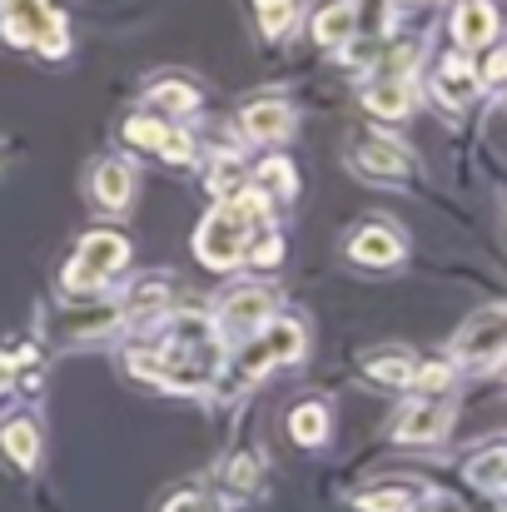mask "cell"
<instances>
[{
  "label": "cell",
  "mask_w": 507,
  "mask_h": 512,
  "mask_svg": "<svg viewBox=\"0 0 507 512\" xmlns=\"http://www.w3.org/2000/svg\"><path fill=\"white\" fill-rule=\"evenodd\" d=\"M224 363V334L204 314H179L155 348L130 353V373L160 383L169 393H204Z\"/></svg>",
  "instance_id": "6da1fadb"
},
{
  "label": "cell",
  "mask_w": 507,
  "mask_h": 512,
  "mask_svg": "<svg viewBox=\"0 0 507 512\" xmlns=\"http://www.w3.org/2000/svg\"><path fill=\"white\" fill-rule=\"evenodd\" d=\"M264 214H269V199L259 189H239V194L219 199L209 209V219L199 224V239H194L199 259L209 269H219V274L234 269V264H244V249H249L254 229L264 224Z\"/></svg>",
  "instance_id": "7a4b0ae2"
},
{
  "label": "cell",
  "mask_w": 507,
  "mask_h": 512,
  "mask_svg": "<svg viewBox=\"0 0 507 512\" xmlns=\"http://www.w3.org/2000/svg\"><path fill=\"white\" fill-rule=\"evenodd\" d=\"M0 25L10 45H35L45 55H65L70 35L65 20L50 10V0H0Z\"/></svg>",
  "instance_id": "3957f363"
},
{
  "label": "cell",
  "mask_w": 507,
  "mask_h": 512,
  "mask_svg": "<svg viewBox=\"0 0 507 512\" xmlns=\"http://www.w3.org/2000/svg\"><path fill=\"white\" fill-rule=\"evenodd\" d=\"M125 259H130V244H125L115 229H95V234L80 239L75 259L65 264V289H70V294H90V289H100L115 269H125Z\"/></svg>",
  "instance_id": "277c9868"
},
{
  "label": "cell",
  "mask_w": 507,
  "mask_h": 512,
  "mask_svg": "<svg viewBox=\"0 0 507 512\" xmlns=\"http://www.w3.org/2000/svg\"><path fill=\"white\" fill-rule=\"evenodd\" d=\"M503 348H507V314L503 309H483V314H473V319L458 329L453 358H463L468 368H498Z\"/></svg>",
  "instance_id": "5b68a950"
},
{
  "label": "cell",
  "mask_w": 507,
  "mask_h": 512,
  "mask_svg": "<svg viewBox=\"0 0 507 512\" xmlns=\"http://www.w3.org/2000/svg\"><path fill=\"white\" fill-rule=\"evenodd\" d=\"M269 314H274V294H269L264 284H239V289H229V294L219 299V324H214V329L244 339V334L264 329Z\"/></svg>",
  "instance_id": "8992f818"
},
{
  "label": "cell",
  "mask_w": 507,
  "mask_h": 512,
  "mask_svg": "<svg viewBox=\"0 0 507 512\" xmlns=\"http://www.w3.org/2000/svg\"><path fill=\"white\" fill-rule=\"evenodd\" d=\"M304 353V329L294 319H269L259 339L244 348V373H264L269 363H294Z\"/></svg>",
  "instance_id": "52a82bcc"
},
{
  "label": "cell",
  "mask_w": 507,
  "mask_h": 512,
  "mask_svg": "<svg viewBox=\"0 0 507 512\" xmlns=\"http://www.w3.org/2000/svg\"><path fill=\"white\" fill-rule=\"evenodd\" d=\"M453 418V403L443 393H428L423 403H413L403 418H398V443H438L443 428Z\"/></svg>",
  "instance_id": "ba28073f"
},
{
  "label": "cell",
  "mask_w": 507,
  "mask_h": 512,
  "mask_svg": "<svg viewBox=\"0 0 507 512\" xmlns=\"http://www.w3.org/2000/svg\"><path fill=\"white\" fill-rule=\"evenodd\" d=\"M239 130H244L249 140H259V145H279V140L294 135V110H289L284 100H254V105L239 115Z\"/></svg>",
  "instance_id": "9c48e42d"
},
{
  "label": "cell",
  "mask_w": 507,
  "mask_h": 512,
  "mask_svg": "<svg viewBox=\"0 0 507 512\" xmlns=\"http://www.w3.org/2000/svg\"><path fill=\"white\" fill-rule=\"evenodd\" d=\"M353 170L368 174V179H398V174H408V150L393 145L388 135H368L353 155Z\"/></svg>",
  "instance_id": "30bf717a"
},
{
  "label": "cell",
  "mask_w": 507,
  "mask_h": 512,
  "mask_svg": "<svg viewBox=\"0 0 507 512\" xmlns=\"http://www.w3.org/2000/svg\"><path fill=\"white\" fill-rule=\"evenodd\" d=\"M453 35L463 50H478V45H493L498 35V10L488 0H463L458 15H453Z\"/></svg>",
  "instance_id": "8fae6325"
},
{
  "label": "cell",
  "mask_w": 507,
  "mask_h": 512,
  "mask_svg": "<svg viewBox=\"0 0 507 512\" xmlns=\"http://www.w3.org/2000/svg\"><path fill=\"white\" fill-rule=\"evenodd\" d=\"M90 189H95V204L100 209H125L130 194H135V170L125 160H105L100 170L90 174Z\"/></svg>",
  "instance_id": "7c38bea8"
},
{
  "label": "cell",
  "mask_w": 507,
  "mask_h": 512,
  "mask_svg": "<svg viewBox=\"0 0 507 512\" xmlns=\"http://www.w3.org/2000/svg\"><path fill=\"white\" fill-rule=\"evenodd\" d=\"M433 90H438V100H443V105L463 110V105L478 95V70H473L463 55H453V60H443V65H438V80H433Z\"/></svg>",
  "instance_id": "4fadbf2b"
},
{
  "label": "cell",
  "mask_w": 507,
  "mask_h": 512,
  "mask_svg": "<svg viewBox=\"0 0 507 512\" xmlns=\"http://www.w3.org/2000/svg\"><path fill=\"white\" fill-rule=\"evenodd\" d=\"M348 254L358 259V264H398V254H403V239L388 229V224H368V229H358L353 234V244H348Z\"/></svg>",
  "instance_id": "5bb4252c"
},
{
  "label": "cell",
  "mask_w": 507,
  "mask_h": 512,
  "mask_svg": "<svg viewBox=\"0 0 507 512\" xmlns=\"http://www.w3.org/2000/svg\"><path fill=\"white\" fill-rule=\"evenodd\" d=\"M413 368H418L413 353L398 348V343H393V348H368V353H363V373L378 378V383H393V388H408V383H413Z\"/></svg>",
  "instance_id": "9a60e30c"
},
{
  "label": "cell",
  "mask_w": 507,
  "mask_h": 512,
  "mask_svg": "<svg viewBox=\"0 0 507 512\" xmlns=\"http://www.w3.org/2000/svg\"><path fill=\"white\" fill-rule=\"evenodd\" d=\"M408 100H413L408 75H383L378 85H368V110L378 120H403L408 115Z\"/></svg>",
  "instance_id": "2e32d148"
},
{
  "label": "cell",
  "mask_w": 507,
  "mask_h": 512,
  "mask_svg": "<svg viewBox=\"0 0 507 512\" xmlns=\"http://www.w3.org/2000/svg\"><path fill=\"white\" fill-rule=\"evenodd\" d=\"M0 448L10 453V463L15 468H35V458H40V428L30 423V418H10L5 428H0Z\"/></svg>",
  "instance_id": "e0dca14e"
},
{
  "label": "cell",
  "mask_w": 507,
  "mask_h": 512,
  "mask_svg": "<svg viewBox=\"0 0 507 512\" xmlns=\"http://www.w3.org/2000/svg\"><path fill=\"white\" fill-rule=\"evenodd\" d=\"M169 304V284L165 279H145V284H135V294L125 299V319H160Z\"/></svg>",
  "instance_id": "ac0fdd59"
},
{
  "label": "cell",
  "mask_w": 507,
  "mask_h": 512,
  "mask_svg": "<svg viewBox=\"0 0 507 512\" xmlns=\"http://www.w3.org/2000/svg\"><path fill=\"white\" fill-rule=\"evenodd\" d=\"M348 30H353V0H334L314 15V40H324V45L348 40Z\"/></svg>",
  "instance_id": "d6986e66"
},
{
  "label": "cell",
  "mask_w": 507,
  "mask_h": 512,
  "mask_svg": "<svg viewBox=\"0 0 507 512\" xmlns=\"http://www.w3.org/2000/svg\"><path fill=\"white\" fill-rule=\"evenodd\" d=\"M289 433H294V443H324L329 438V413H324V403H304V408H294L289 413Z\"/></svg>",
  "instance_id": "ffe728a7"
},
{
  "label": "cell",
  "mask_w": 507,
  "mask_h": 512,
  "mask_svg": "<svg viewBox=\"0 0 507 512\" xmlns=\"http://www.w3.org/2000/svg\"><path fill=\"white\" fill-rule=\"evenodd\" d=\"M150 105L169 110V115H189L199 105V95H194L189 80H160V85H150Z\"/></svg>",
  "instance_id": "44dd1931"
},
{
  "label": "cell",
  "mask_w": 507,
  "mask_h": 512,
  "mask_svg": "<svg viewBox=\"0 0 507 512\" xmlns=\"http://www.w3.org/2000/svg\"><path fill=\"white\" fill-rule=\"evenodd\" d=\"M503 473H507V453L503 448H488L483 458H473V463H468V478H473L483 493H498V488H503Z\"/></svg>",
  "instance_id": "7402d4cb"
},
{
  "label": "cell",
  "mask_w": 507,
  "mask_h": 512,
  "mask_svg": "<svg viewBox=\"0 0 507 512\" xmlns=\"http://www.w3.org/2000/svg\"><path fill=\"white\" fill-rule=\"evenodd\" d=\"M254 15H259V30L269 40H279L294 25V0H254Z\"/></svg>",
  "instance_id": "603a6c76"
},
{
  "label": "cell",
  "mask_w": 507,
  "mask_h": 512,
  "mask_svg": "<svg viewBox=\"0 0 507 512\" xmlns=\"http://www.w3.org/2000/svg\"><path fill=\"white\" fill-rule=\"evenodd\" d=\"M254 478H259V458H254V453H234V458L224 463V488L249 493V488H254Z\"/></svg>",
  "instance_id": "cb8c5ba5"
},
{
  "label": "cell",
  "mask_w": 507,
  "mask_h": 512,
  "mask_svg": "<svg viewBox=\"0 0 507 512\" xmlns=\"http://www.w3.org/2000/svg\"><path fill=\"white\" fill-rule=\"evenodd\" d=\"M413 508V493L408 488H378V493H363L358 512H408Z\"/></svg>",
  "instance_id": "d4e9b609"
},
{
  "label": "cell",
  "mask_w": 507,
  "mask_h": 512,
  "mask_svg": "<svg viewBox=\"0 0 507 512\" xmlns=\"http://www.w3.org/2000/svg\"><path fill=\"white\" fill-rule=\"evenodd\" d=\"M244 259H249V264H259V269H269V264H279V259H284V244H279V234H274V229H259V234L249 239V249H244Z\"/></svg>",
  "instance_id": "484cf974"
},
{
  "label": "cell",
  "mask_w": 507,
  "mask_h": 512,
  "mask_svg": "<svg viewBox=\"0 0 507 512\" xmlns=\"http://www.w3.org/2000/svg\"><path fill=\"white\" fill-rule=\"evenodd\" d=\"M125 140H130V145H145V150H160V140H165V120H145V115H135V120H125Z\"/></svg>",
  "instance_id": "4316f807"
},
{
  "label": "cell",
  "mask_w": 507,
  "mask_h": 512,
  "mask_svg": "<svg viewBox=\"0 0 507 512\" xmlns=\"http://www.w3.org/2000/svg\"><path fill=\"white\" fill-rule=\"evenodd\" d=\"M413 383H418L423 393H448V383H453V363H423V368H413Z\"/></svg>",
  "instance_id": "83f0119b"
},
{
  "label": "cell",
  "mask_w": 507,
  "mask_h": 512,
  "mask_svg": "<svg viewBox=\"0 0 507 512\" xmlns=\"http://www.w3.org/2000/svg\"><path fill=\"white\" fill-rule=\"evenodd\" d=\"M160 160H169V165H189L194 160V145H189V135L184 130H169L165 125V140H160V150H155Z\"/></svg>",
  "instance_id": "f1b7e54d"
},
{
  "label": "cell",
  "mask_w": 507,
  "mask_h": 512,
  "mask_svg": "<svg viewBox=\"0 0 507 512\" xmlns=\"http://www.w3.org/2000/svg\"><path fill=\"white\" fill-rule=\"evenodd\" d=\"M239 184H244V170L234 165V155H229V160H219V170L209 174V189H214L219 199H229V194H239Z\"/></svg>",
  "instance_id": "f546056e"
},
{
  "label": "cell",
  "mask_w": 507,
  "mask_h": 512,
  "mask_svg": "<svg viewBox=\"0 0 507 512\" xmlns=\"http://www.w3.org/2000/svg\"><path fill=\"white\" fill-rule=\"evenodd\" d=\"M259 184H264V189H274L279 199H289V194H294V170H289L284 160H269V165L259 170Z\"/></svg>",
  "instance_id": "4dcf8cb0"
},
{
  "label": "cell",
  "mask_w": 507,
  "mask_h": 512,
  "mask_svg": "<svg viewBox=\"0 0 507 512\" xmlns=\"http://www.w3.org/2000/svg\"><path fill=\"white\" fill-rule=\"evenodd\" d=\"M165 512H214V503H209V498H199V493H179Z\"/></svg>",
  "instance_id": "1f68e13d"
},
{
  "label": "cell",
  "mask_w": 507,
  "mask_h": 512,
  "mask_svg": "<svg viewBox=\"0 0 507 512\" xmlns=\"http://www.w3.org/2000/svg\"><path fill=\"white\" fill-rule=\"evenodd\" d=\"M503 70H507V55H503V50H493V55H488V65H483V75H478V80H483V85H503Z\"/></svg>",
  "instance_id": "d6a6232c"
},
{
  "label": "cell",
  "mask_w": 507,
  "mask_h": 512,
  "mask_svg": "<svg viewBox=\"0 0 507 512\" xmlns=\"http://www.w3.org/2000/svg\"><path fill=\"white\" fill-rule=\"evenodd\" d=\"M423 512H468V508H463L453 493H428V498H423Z\"/></svg>",
  "instance_id": "836d02e7"
},
{
  "label": "cell",
  "mask_w": 507,
  "mask_h": 512,
  "mask_svg": "<svg viewBox=\"0 0 507 512\" xmlns=\"http://www.w3.org/2000/svg\"><path fill=\"white\" fill-rule=\"evenodd\" d=\"M10 383H15V358H5V353H0V393H5Z\"/></svg>",
  "instance_id": "e575fe53"
}]
</instances>
